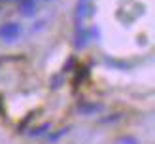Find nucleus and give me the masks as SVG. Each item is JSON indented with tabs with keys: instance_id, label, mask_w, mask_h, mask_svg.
I'll use <instances>...</instances> for the list:
<instances>
[{
	"instance_id": "obj_5",
	"label": "nucleus",
	"mask_w": 155,
	"mask_h": 144,
	"mask_svg": "<svg viewBox=\"0 0 155 144\" xmlns=\"http://www.w3.org/2000/svg\"><path fill=\"white\" fill-rule=\"evenodd\" d=\"M117 144H136V140L134 139H121V140H117Z\"/></svg>"
},
{
	"instance_id": "obj_1",
	"label": "nucleus",
	"mask_w": 155,
	"mask_h": 144,
	"mask_svg": "<svg viewBox=\"0 0 155 144\" xmlns=\"http://www.w3.org/2000/svg\"><path fill=\"white\" fill-rule=\"evenodd\" d=\"M19 36H21V27L17 23H8V25L0 28V40H4V42H13Z\"/></svg>"
},
{
	"instance_id": "obj_4",
	"label": "nucleus",
	"mask_w": 155,
	"mask_h": 144,
	"mask_svg": "<svg viewBox=\"0 0 155 144\" xmlns=\"http://www.w3.org/2000/svg\"><path fill=\"white\" fill-rule=\"evenodd\" d=\"M98 108H100V106H97V104H93V106H80V110L87 112V114H89V112H97Z\"/></svg>"
},
{
	"instance_id": "obj_3",
	"label": "nucleus",
	"mask_w": 155,
	"mask_h": 144,
	"mask_svg": "<svg viewBox=\"0 0 155 144\" xmlns=\"http://www.w3.org/2000/svg\"><path fill=\"white\" fill-rule=\"evenodd\" d=\"M45 129H49V125H48V123L42 125V127H38L36 131H32V135H34V136H40V135H44V133H45Z\"/></svg>"
},
{
	"instance_id": "obj_2",
	"label": "nucleus",
	"mask_w": 155,
	"mask_h": 144,
	"mask_svg": "<svg viewBox=\"0 0 155 144\" xmlns=\"http://www.w3.org/2000/svg\"><path fill=\"white\" fill-rule=\"evenodd\" d=\"M21 12H23V15H27V17L34 15V12H36V0H21Z\"/></svg>"
},
{
	"instance_id": "obj_6",
	"label": "nucleus",
	"mask_w": 155,
	"mask_h": 144,
	"mask_svg": "<svg viewBox=\"0 0 155 144\" xmlns=\"http://www.w3.org/2000/svg\"><path fill=\"white\" fill-rule=\"evenodd\" d=\"M6 2H12V0H6Z\"/></svg>"
}]
</instances>
